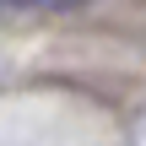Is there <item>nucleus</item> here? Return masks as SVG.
I'll use <instances>...</instances> for the list:
<instances>
[{"label":"nucleus","mask_w":146,"mask_h":146,"mask_svg":"<svg viewBox=\"0 0 146 146\" xmlns=\"http://www.w3.org/2000/svg\"><path fill=\"white\" fill-rule=\"evenodd\" d=\"M5 11H76V5H87V0H0Z\"/></svg>","instance_id":"nucleus-1"}]
</instances>
